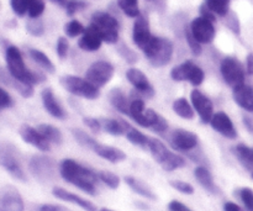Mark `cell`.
Wrapping results in <instances>:
<instances>
[{
	"label": "cell",
	"instance_id": "cell-1",
	"mask_svg": "<svg viewBox=\"0 0 253 211\" xmlns=\"http://www.w3.org/2000/svg\"><path fill=\"white\" fill-rule=\"evenodd\" d=\"M59 173L66 182L76 185L86 194L96 195V184L100 180L98 173L73 160H64L59 166Z\"/></svg>",
	"mask_w": 253,
	"mask_h": 211
},
{
	"label": "cell",
	"instance_id": "cell-2",
	"mask_svg": "<svg viewBox=\"0 0 253 211\" xmlns=\"http://www.w3.org/2000/svg\"><path fill=\"white\" fill-rule=\"evenodd\" d=\"M5 59L9 74L17 82L27 84H37L44 81V76L30 71L25 64L22 54L16 46H9L5 51Z\"/></svg>",
	"mask_w": 253,
	"mask_h": 211
},
{
	"label": "cell",
	"instance_id": "cell-3",
	"mask_svg": "<svg viewBox=\"0 0 253 211\" xmlns=\"http://www.w3.org/2000/svg\"><path fill=\"white\" fill-rule=\"evenodd\" d=\"M142 51L153 67H163L167 66L172 59L173 43L168 39L152 36Z\"/></svg>",
	"mask_w": 253,
	"mask_h": 211
},
{
	"label": "cell",
	"instance_id": "cell-4",
	"mask_svg": "<svg viewBox=\"0 0 253 211\" xmlns=\"http://www.w3.org/2000/svg\"><path fill=\"white\" fill-rule=\"evenodd\" d=\"M91 25L100 34L101 39L106 43H116L119 40V22L110 14L96 11L91 15Z\"/></svg>",
	"mask_w": 253,
	"mask_h": 211
},
{
	"label": "cell",
	"instance_id": "cell-5",
	"mask_svg": "<svg viewBox=\"0 0 253 211\" xmlns=\"http://www.w3.org/2000/svg\"><path fill=\"white\" fill-rule=\"evenodd\" d=\"M61 84L67 91H69L73 95L89 99V100L98 99L100 95L98 86L91 84L85 78H81V77L64 76L61 78Z\"/></svg>",
	"mask_w": 253,
	"mask_h": 211
},
{
	"label": "cell",
	"instance_id": "cell-6",
	"mask_svg": "<svg viewBox=\"0 0 253 211\" xmlns=\"http://www.w3.org/2000/svg\"><path fill=\"white\" fill-rule=\"evenodd\" d=\"M220 72H221L224 81L232 88L245 83L246 72H245L242 64L234 57H226V58L222 59Z\"/></svg>",
	"mask_w": 253,
	"mask_h": 211
},
{
	"label": "cell",
	"instance_id": "cell-7",
	"mask_svg": "<svg viewBox=\"0 0 253 211\" xmlns=\"http://www.w3.org/2000/svg\"><path fill=\"white\" fill-rule=\"evenodd\" d=\"M114 66L105 61H96L86 69L85 79L98 88L105 86L114 76Z\"/></svg>",
	"mask_w": 253,
	"mask_h": 211
},
{
	"label": "cell",
	"instance_id": "cell-8",
	"mask_svg": "<svg viewBox=\"0 0 253 211\" xmlns=\"http://www.w3.org/2000/svg\"><path fill=\"white\" fill-rule=\"evenodd\" d=\"M29 167L32 175L41 182H48L53 179L56 174V163L53 160L43 156H34L30 161Z\"/></svg>",
	"mask_w": 253,
	"mask_h": 211
},
{
	"label": "cell",
	"instance_id": "cell-9",
	"mask_svg": "<svg viewBox=\"0 0 253 211\" xmlns=\"http://www.w3.org/2000/svg\"><path fill=\"white\" fill-rule=\"evenodd\" d=\"M190 31L199 43H211L215 39L214 22L204 16L195 17L190 24Z\"/></svg>",
	"mask_w": 253,
	"mask_h": 211
},
{
	"label": "cell",
	"instance_id": "cell-10",
	"mask_svg": "<svg viewBox=\"0 0 253 211\" xmlns=\"http://www.w3.org/2000/svg\"><path fill=\"white\" fill-rule=\"evenodd\" d=\"M0 166L17 180L26 182V175L14 151L7 146L0 148Z\"/></svg>",
	"mask_w": 253,
	"mask_h": 211
},
{
	"label": "cell",
	"instance_id": "cell-11",
	"mask_svg": "<svg viewBox=\"0 0 253 211\" xmlns=\"http://www.w3.org/2000/svg\"><path fill=\"white\" fill-rule=\"evenodd\" d=\"M169 142L175 150L182 151V152H189L197 147L198 143H199V138L192 131L177 128L170 133Z\"/></svg>",
	"mask_w": 253,
	"mask_h": 211
},
{
	"label": "cell",
	"instance_id": "cell-12",
	"mask_svg": "<svg viewBox=\"0 0 253 211\" xmlns=\"http://www.w3.org/2000/svg\"><path fill=\"white\" fill-rule=\"evenodd\" d=\"M190 99H192L193 108L198 113L202 123L210 124V120L214 115V105H212L211 100L198 89L190 93Z\"/></svg>",
	"mask_w": 253,
	"mask_h": 211
},
{
	"label": "cell",
	"instance_id": "cell-13",
	"mask_svg": "<svg viewBox=\"0 0 253 211\" xmlns=\"http://www.w3.org/2000/svg\"><path fill=\"white\" fill-rule=\"evenodd\" d=\"M24 200L12 185L0 189V211H24Z\"/></svg>",
	"mask_w": 253,
	"mask_h": 211
},
{
	"label": "cell",
	"instance_id": "cell-14",
	"mask_svg": "<svg viewBox=\"0 0 253 211\" xmlns=\"http://www.w3.org/2000/svg\"><path fill=\"white\" fill-rule=\"evenodd\" d=\"M19 132L25 142L34 146L37 150L43 151V152H47V151L51 150V142L37 128H34L32 126L29 125H22L20 127Z\"/></svg>",
	"mask_w": 253,
	"mask_h": 211
},
{
	"label": "cell",
	"instance_id": "cell-15",
	"mask_svg": "<svg viewBox=\"0 0 253 211\" xmlns=\"http://www.w3.org/2000/svg\"><path fill=\"white\" fill-rule=\"evenodd\" d=\"M210 125L216 132H219L224 137L230 138V140H234V138L237 137V131L235 128L234 123L230 119V116L227 114L222 113V111L212 115L211 120H210Z\"/></svg>",
	"mask_w": 253,
	"mask_h": 211
},
{
	"label": "cell",
	"instance_id": "cell-16",
	"mask_svg": "<svg viewBox=\"0 0 253 211\" xmlns=\"http://www.w3.org/2000/svg\"><path fill=\"white\" fill-rule=\"evenodd\" d=\"M126 78H127V81L130 82L131 85L135 88V90L137 91V93L146 95L147 98L153 95V88L150 84V81H148L147 77L145 76V73L141 72L140 69H127V72H126Z\"/></svg>",
	"mask_w": 253,
	"mask_h": 211
},
{
	"label": "cell",
	"instance_id": "cell-17",
	"mask_svg": "<svg viewBox=\"0 0 253 211\" xmlns=\"http://www.w3.org/2000/svg\"><path fill=\"white\" fill-rule=\"evenodd\" d=\"M152 37V34H151L150 30V24H148L147 19L145 16H137L136 17V21L133 24L132 29V40L135 42L136 46L138 48L143 49L146 44L148 43V41Z\"/></svg>",
	"mask_w": 253,
	"mask_h": 211
},
{
	"label": "cell",
	"instance_id": "cell-18",
	"mask_svg": "<svg viewBox=\"0 0 253 211\" xmlns=\"http://www.w3.org/2000/svg\"><path fill=\"white\" fill-rule=\"evenodd\" d=\"M103 42L104 41L103 39H101L98 30L90 24L88 27H86L85 31L83 32V35H82L81 40L78 41V46L79 48H82L83 51L95 52L100 48Z\"/></svg>",
	"mask_w": 253,
	"mask_h": 211
},
{
	"label": "cell",
	"instance_id": "cell-19",
	"mask_svg": "<svg viewBox=\"0 0 253 211\" xmlns=\"http://www.w3.org/2000/svg\"><path fill=\"white\" fill-rule=\"evenodd\" d=\"M232 91V98L235 103L242 108L244 110L253 113V88L247 84H241L239 86H235Z\"/></svg>",
	"mask_w": 253,
	"mask_h": 211
},
{
	"label": "cell",
	"instance_id": "cell-20",
	"mask_svg": "<svg viewBox=\"0 0 253 211\" xmlns=\"http://www.w3.org/2000/svg\"><path fill=\"white\" fill-rule=\"evenodd\" d=\"M52 194H53L56 198H58V199L64 200V202H68L74 205H78L79 208H82V209L85 211H96V207L93 204V203L84 199V198L79 197V195L73 194V193L68 192V190L63 189V188H54V189L52 190Z\"/></svg>",
	"mask_w": 253,
	"mask_h": 211
},
{
	"label": "cell",
	"instance_id": "cell-21",
	"mask_svg": "<svg viewBox=\"0 0 253 211\" xmlns=\"http://www.w3.org/2000/svg\"><path fill=\"white\" fill-rule=\"evenodd\" d=\"M41 96L44 109H46V111L49 115L53 116L54 119H58V120H63V119L67 118L66 111L63 110V108L58 103V100L56 99V96H54L53 91L51 89H44L42 91Z\"/></svg>",
	"mask_w": 253,
	"mask_h": 211
},
{
	"label": "cell",
	"instance_id": "cell-22",
	"mask_svg": "<svg viewBox=\"0 0 253 211\" xmlns=\"http://www.w3.org/2000/svg\"><path fill=\"white\" fill-rule=\"evenodd\" d=\"M94 152L98 156H100L104 160L109 161L111 163H119L123 162V161L126 160V155L124 151L119 150V148L113 147V146H106L101 145V143H96L93 148Z\"/></svg>",
	"mask_w": 253,
	"mask_h": 211
},
{
	"label": "cell",
	"instance_id": "cell-23",
	"mask_svg": "<svg viewBox=\"0 0 253 211\" xmlns=\"http://www.w3.org/2000/svg\"><path fill=\"white\" fill-rule=\"evenodd\" d=\"M194 175L197 178V180L199 182V184L204 188L207 192L211 193V194H219V188L215 184L214 178H212L211 173L209 172V169L205 167H198L195 168Z\"/></svg>",
	"mask_w": 253,
	"mask_h": 211
},
{
	"label": "cell",
	"instance_id": "cell-24",
	"mask_svg": "<svg viewBox=\"0 0 253 211\" xmlns=\"http://www.w3.org/2000/svg\"><path fill=\"white\" fill-rule=\"evenodd\" d=\"M130 116L136 124L142 127H148V121L146 118L145 101L142 99H133L130 104Z\"/></svg>",
	"mask_w": 253,
	"mask_h": 211
},
{
	"label": "cell",
	"instance_id": "cell-25",
	"mask_svg": "<svg viewBox=\"0 0 253 211\" xmlns=\"http://www.w3.org/2000/svg\"><path fill=\"white\" fill-rule=\"evenodd\" d=\"M148 150H150L151 155H152V157L155 158L156 162L161 166L166 162L168 156H169L170 152H172V151L168 150V148L166 147L160 140H157V138H151V137H150V141H148Z\"/></svg>",
	"mask_w": 253,
	"mask_h": 211
},
{
	"label": "cell",
	"instance_id": "cell-26",
	"mask_svg": "<svg viewBox=\"0 0 253 211\" xmlns=\"http://www.w3.org/2000/svg\"><path fill=\"white\" fill-rule=\"evenodd\" d=\"M109 99H110L111 105H113L116 110L125 114V115L130 116L131 103H128L126 95L120 90V89H113V90L110 91V94H109Z\"/></svg>",
	"mask_w": 253,
	"mask_h": 211
},
{
	"label": "cell",
	"instance_id": "cell-27",
	"mask_svg": "<svg viewBox=\"0 0 253 211\" xmlns=\"http://www.w3.org/2000/svg\"><path fill=\"white\" fill-rule=\"evenodd\" d=\"M234 153L239 162L246 168L247 170L253 172V148L250 146L240 143L234 148Z\"/></svg>",
	"mask_w": 253,
	"mask_h": 211
},
{
	"label": "cell",
	"instance_id": "cell-28",
	"mask_svg": "<svg viewBox=\"0 0 253 211\" xmlns=\"http://www.w3.org/2000/svg\"><path fill=\"white\" fill-rule=\"evenodd\" d=\"M125 182H126V184H127L128 187H130L131 189L136 193V194L141 195V197L146 198V199H150V200L157 199V197H156L155 193H153L152 190H151L150 188L145 184V183L141 182V180L136 179V178H133V177H125Z\"/></svg>",
	"mask_w": 253,
	"mask_h": 211
},
{
	"label": "cell",
	"instance_id": "cell-29",
	"mask_svg": "<svg viewBox=\"0 0 253 211\" xmlns=\"http://www.w3.org/2000/svg\"><path fill=\"white\" fill-rule=\"evenodd\" d=\"M125 136L126 138L132 143V145L138 146V147H142V148H148V141H150V137H147L145 133H142L141 131L136 130L135 127H132L127 121H126Z\"/></svg>",
	"mask_w": 253,
	"mask_h": 211
},
{
	"label": "cell",
	"instance_id": "cell-30",
	"mask_svg": "<svg viewBox=\"0 0 253 211\" xmlns=\"http://www.w3.org/2000/svg\"><path fill=\"white\" fill-rule=\"evenodd\" d=\"M101 126L103 130L113 136H121L125 135L126 130V121L121 119H103Z\"/></svg>",
	"mask_w": 253,
	"mask_h": 211
},
{
	"label": "cell",
	"instance_id": "cell-31",
	"mask_svg": "<svg viewBox=\"0 0 253 211\" xmlns=\"http://www.w3.org/2000/svg\"><path fill=\"white\" fill-rule=\"evenodd\" d=\"M146 118H147L148 121V127L152 128L155 132L162 133L168 128V124L166 119L161 116L160 114L156 113L155 110H152V109L146 110Z\"/></svg>",
	"mask_w": 253,
	"mask_h": 211
},
{
	"label": "cell",
	"instance_id": "cell-32",
	"mask_svg": "<svg viewBox=\"0 0 253 211\" xmlns=\"http://www.w3.org/2000/svg\"><path fill=\"white\" fill-rule=\"evenodd\" d=\"M173 111L185 120H193L195 115V110L185 98L175 99L173 103Z\"/></svg>",
	"mask_w": 253,
	"mask_h": 211
},
{
	"label": "cell",
	"instance_id": "cell-33",
	"mask_svg": "<svg viewBox=\"0 0 253 211\" xmlns=\"http://www.w3.org/2000/svg\"><path fill=\"white\" fill-rule=\"evenodd\" d=\"M29 54L30 57H31L32 61L36 62L42 69H44V71L48 72V73H54V72H56V67L53 66L52 61L42 51H40V49L30 48Z\"/></svg>",
	"mask_w": 253,
	"mask_h": 211
},
{
	"label": "cell",
	"instance_id": "cell-34",
	"mask_svg": "<svg viewBox=\"0 0 253 211\" xmlns=\"http://www.w3.org/2000/svg\"><path fill=\"white\" fill-rule=\"evenodd\" d=\"M37 130L47 138L51 143H54V145H61L63 142V136H62V132L54 126L48 125V124H41V125L37 126Z\"/></svg>",
	"mask_w": 253,
	"mask_h": 211
},
{
	"label": "cell",
	"instance_id": "cell-35",
	"mask_svg": "<svg viewBox=\"0 0 253 211\" xmlns=\"http://www.w3.org/2000/svg\"><path fill=\"white\" fill-rule=\"evenodd\" d=\"M194 64L195 63L193 61H185L183 63L178 64L170 71V78L175 82L188 81V77H189V73Z\"/></svg>",
	"mask_w": 253,
	"mask_h": 211
},
{
	"label": "cell",
	"instance_id": "cell-36",
	"mask_svg": "<svg viewBox=\"0 0 253 211\" xmlns=\"http://www.w3.org/2000/svg\"><path fill=\"white\" fill-rule=\"evenodd\" d=\"M208 9L211 10L215 15L226 16L230 10V0H205Z\"/></svg>",
	"mask_w": 253,
	"mask_h": 211
},
{
	"label": "cell",
	"instance_id": "cell-37",
	"mask_svg": "<svg viewBox=\"0 0 253 211\" xmlns=\"http://www.w3.org/2000/svg\"><path fill=\"white\" fill-rule=\"evenodd\" d=\"M185 165H187V162H185V160L182 157V156L170 152V155L168 156L166 162L163 163L161 167H162L165 170H167V172H172V170L178 169V168L184 167Z\"/></svg>",
	"mask_w": 253,
	"mask_h": 211
},
{
	"label": "cell",
	"instance_id": "cell-38",
	"mask_svg": "<svg viewBox=\"0 0 253 211\" xmlns=\"http://www.w3.org/2000/svg\"><path fill=\"white\" fill-rule=\"evenodd\" d=\"M118 4L120 9L124 11V14L127 15L128 17L140 16L137 0H118Z\"/></svg>",
	"mask_w": 253,
	"mask_h": 211
},
{
	"label": "cell",
	"instance_id": "cell-39",
	"mask_svg": "<svg viewBox=\"0 0 253 211\" xmlns=\"http://www.w3.org/2000/svg\"><path fill=\"white\" fill-rule=\"evenodd\" d=\"M72 135L74 136V138H76L77 142H78L79 145L84 146V147H86V148H90V150H93L94 146L98 143V141L94 140L91 136H89L88 133L84 132L83 130L73 128V130H72Z\"/></svg>",
	"mask_w": 253,
	"mask_h": 211
},
{
	"label": "cell",
	"instance_id": "cell-40",
	"mask_svg": "<svg viewBox=\"0 0 253 211\" xmlns=\"http://www.w3.org/2000/svg\"><path fill=\"white\" fill-rule=\"evenodd\" d=\"M84 31H85V27L78 20H72L64 26V32H66L67 36L72 37V39L81 36V35H83Z\"/></svg>",
	"mask_w": 253,
	"mask_h": 211
},
{
	"label": "cell",
	"instance_id": "cell-41",
	"mask_svg": "<svg viewBox=\"0 0 253 211\" xmlns=\"http://www.w3.org/2000/svg\"><path fill=\"white\" fill-rule=\"evenodd\" d=\"M99 179L104 183L105 185H108L111 189H116V188L120 185V178L118 177L114 173L108 172V170H101V172L98 173Z\"/></svg>",
	"mask_w": 253,
	"mask_h": 211
},
{
	"label": "cell",
	"instance_id": "cell-42",
	"mask_svg": "<svg viewBox=\"0 0 253 211\" xmlns=\"http://www.w3.org/2000/svg\"><path fill=\"white\" fill-rule=\"evenodd\" d=\"M44 6L46 5H44L43 0H30L29 10H27L30 19H39L42 12L44 11Z\"/></svg>",
	"mask_w": 253,
	"mask_h": 211
},
{
	"label": "cell",
	"instance_id": "cell-43",
	"mask_svg": "<svg viewBox=\"0 0 253 211\" xmlns=\"http://www.w3.org/2000/svg\"><path fill=\"white\" fill-rule=\"evenodd\" d=\"M204 79H205L204 71H203L199 66L194 64L192 71H190L189 77H188V82H190V84H193L194 86H199L200 84L204 82Z\"/></svg>",
	"mask_w": 253,
	"mask_h": 211
},
{
	"label": "cell",
	"instance_id": "cell-44",
	"mask_svg": "<svg viewBox=\"0 0 253 211\" xmlns=\"http://www.w3.org/2000/svg\"><path fill=\"white\" fill-rule=\"evenodd\" d=\"M10 5H11V9L17 16H24L25 14H27V10H29L30 0H10Z\"/></svg>",
	"mask_w": 253,
	"mask_h": 211
},
{
	"label": "cell",
	"instance_id": "cell-45",
	"mask_svg": "<svg viewBox=\"0 0 253 211\" xmlns=\"http://www.w3.org/2000/svg\"><path fill=\"white\" fill-rule=\"evenodd\" d=\"M26 30L32 36H41L44 31V27L39 19H31L26 24Z\"/></svg>",
	"mask_w": 253,
	"mask_h": 211
},
{
	"label": "cell",
	"instance_id": "cell-46",
	"mask_svg": "<svg viewBox=\"0 0 253 211\" xmlns=\"http://www.w3.org/2000/svg\"><path fill=\"white\" fill-rule=\"evenodd\" d=\"M12 86H14V88L19 91L20 95H22L24 98H30V96H32V94H34V85H32V84L22 83V82H17L14 79Z\"/></svg>",
	"mask_w": 253,
	"mask_h": 211
},
{
	"label": "cell",
	"instance_id": "cell-47",
	"mask_svg": "<svg viewBox=\"0 0 253 211\" xmlns=\"http://www.w3.org/2000/svg\"><path fill=\"white\" fill-rule=\"evenodd\" d=\"M86 6H88V5H86V2L82 1V0H68L66 4L67 14H68L69 16H73L76 12L82 11V10L85 9Z\"/></svg>",
	"mask_w": 253,
	"mask_h": 211
},
{
	"label": "cell",
	"instance_id": "cell-48",
	"mask_svg": "<svg viewBox=\"0 0 253 211\" xmlns=\"http://www.w3.org/2000/svg\"><path fill=\"white\" fill-rule=\"evenodd\" d=\"M239 195L247 211H253V190L250 188H242L239 192Z\"/></svg>",
	"mask_w": 253,
	"mask_h": 211
},
{
	"label": "cell",
	"instance_id": "cell-49",
	"mask_svg": "<svg viewBox=\"0 0 253 211\" xmlns=\"http://www.w3.org/2000/svg\"><path fill=\"white\" fill-rule=\"evenodd\" d=\"M185 39H187V42L188 44H189L193 53H194L195 56H199V54L202 53V43H199V42L197 41V39L193 36L190 29H185Z\"/></svg>",
	"mask_w": 253,
	"mask_h": 211
},
{
	"label": "cell",
	"instance_id": "cell-50",
	"mask_svg": "<svg viewBox=\"0 0 253 211\" xmlns=\"http://www.w3.org/2000/svg\"><path fill=\"white\" fill-rule=\"evenodd\" d=\"M170 185H172L175 190L183 193V194L190 195L194 193V188H193V185L187 182H183V180H172V182H170Z\"/></svg>",
	"mask_w": 253,
	"mask_h": 211
},
{
	"label": "cell",
	"instance_id": "cell-51",
	"mask_svg": "<svg viewBox=\"0 0 253 211\" xmlns=\"http://www.w3.org/2000/svg\"><path fill=\"white\" fill-rule=\"evenodd\" d=\"M57 56L61 59H66L68 56V49H69V43L68 40L66 37H59L57 40Z\"/></svg>",
	"mask_w": 253,
	"mask_h": 211
},
{
	"label": "cell",
	"instance_id": "cell-52",
	"mask_svg": "<svg viewBox=\"0 0 253 211\" xmlns=\"http://www.w3.org/2000/svg\"><path fill=\"white\" fill-rule=\"evenodd\" d=\"M83 123L84 125L88 126L89 130L93 131L94 133H99L101 131V128H103V126H101V121L95 118H84Z\"/></svg>",
	"mask_w": 253,
	"mask_h": 211
},
{
	"label": "cell",
	"instance_id": "cell-53",
	"mask_svg": "<svg viewBox=\"0 0 253 211\" xmlns=\"http://www.w3.org/2000/svg\"><path fill=\"white\" fill-rule=\"evenodd\" d=\"M119 53L121 54V57H123L127 63H135V62L137 61V56H136L135 52L131 51V49L128 48V47H126L125 44L121 46V48L119 49Z\"/></svg>",
	"mask_w": 253,
	"mask_h": 211
},
{
	"label": "cell",
	"instance_id": "cell-54",
	"mask_svg": "<svg viewBox=\"0 0 253 211\" xmlns=\"http://www.w3.org/2000/svg\"><path fill=\"white\" fill-rule=\"evenodd\" d=\"M12 105H14V101H12V98L10 96V94L2 88H0V110L1 109L11 108Z\"/></svg>",
	"mask_w": 253,
	"mask_h": 211
},
{
	"label": "cell",
	"instance_id": "cell-55",
	"mask_svg": "<svg viewBox=\"0 0 253 211\" xmlns=\"http://www.w3.org/2000/svg\"><path fill=\"white\" fill-rule=\"evenodd\" d=\"M168 209H169V211H190L189 208L185 207L180 202H177V200L170 202L169 205H168Z\"/></svg>",
	"mask_w": 253,
	"mask_h": 211
},
{
	"label": "cell",
	"instance_id": "cell-56",
	"mask_svg": "<svg viewBox=\"0 0 253 211\" xmlns=\"http://www.w3.org/2000/svg\"><path fill=\"white\" fill-rule=\"evenodd\" d=\"M200 12H202V16L207 17V19H209L210 21L215 22V20H216V15H215L214 12L211 11V10L208 9L207 5H205V4L203 5L202 7H200Z\"/></svg>",
	"mask_w": 253,
	"mask_h": 211
},
{
	"label": "cell",
	"instance_id": "cell-57",
	"mask_svg": "<svg viewBox=\"0 0 253 211\" xmlns=\"http://www.w3.org/2000/svg\"><path fill=\"white\" fill-rule=\"evenodd\" d=\"M62 207L59 205H53V204H43L41 207H39L37 211H59Z\"/></svg>",
	"mask_w": 253,
	"mask_h": 211
},
{
	"label": "cell",
	"instance_id": "cell-58",
	"mask_svg": "<svg viewBox=\"0 0 253 211\" xmlns=\"http://www.w3.org/2000/svg\"><path fill=\"white\" fill-rule=\"evenodd\" d=\"M246 71H247V73L253 76V53H250L249 56H247Z\"/></svg>",
	"mask_w": 253,
	"mask_h": 211
},
{
	"label": "cell",
	"instance_id": "cell-59",
	"mask_svg": "<svg viewBox=\"0 0 253 211\" xmlns=\"http://www.w3.org/2000/svg\"><path fill=\"white\" fill-rule=\"evenodd\" d=\"M224 211H242V209L239 207V205L235 204V203L229 202V203H225Z\"/></svg>",
	"mask_w": 253,
	"mask_h": 211
},
{
	"label": "cell",
	"instance_id": "cell-60",
	"mask_svg": "<svg viewBox=\"0 0 253 211\" xmlns=\"http://www.w3.org/2000/svg\"><path fill=\"white\" fill-rule=\"evenodd\" d=\"M52 1L56 2V4H58V5H62V6H66V4L68 0H52Z\"/></svg>",
	"mask_w": 253,
	"mask_h": 211
},
{
	"label": "cell",
	"instance_id": "cell-61",
	"mask_svg": "<svg viewBox=\"0 0 253 211\" xmlns=\"http://www.w3.org/2000/svg\"><path fill=\"white\" fill-rule=\"evenodd\" d=\"M99 211H114V210H110V209H101V210H99Z\"/></svg>",
	"mask_w": 253,
	"mask_h": 211
},
{
	"label": "cell",
	"instance_id": "cell-62",
	"mask_svg": "<svg viewBox=\"0 0 253 211\" xmlns=\"http://www.w3.org/2000/svg\"><path fill=\"white\" fill-rule=\"evenodd\" d=\"M59 211H68V210H67L66 208H63V207H62V208H61V210H59Z\"/></svg>",
	"mask_w": 253,
	"mask_h": 211
},
{
	"label": "cell",
	"instance_id": "cell-63",
	"mask_svg": "<svg viewBox=\"0 0 253 211\" xmlns=\"http://www.w3.org/2000/svg\"><path fill=\"white\" fill-rule=\"evenodd\" d=\"M252 178H253V172H252Z\"/></svg>",
	"mask_w": 253,
	"mask_h": 211
}]
</instances>
